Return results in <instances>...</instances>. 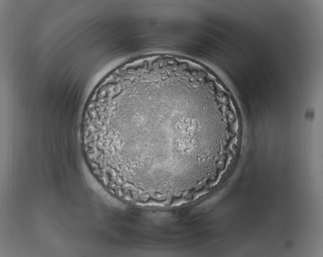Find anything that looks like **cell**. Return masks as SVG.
Wrapping results in <instances>:
<instances>
[{
	"instance_id": "6da1fadb",
	"label": "cell",
	"mask_w": 323,
	"mask_h": 257,
	"mask_svg": "<svg viewBox=\"0 0 323 257\" xmlns=\"http://www.w3.org/2000/svg\"><path fill=\"white\" fill-rule=\"evenodd\" d=\"M97 133L116 146L128 179L169 186L200 174L232 132L203 80L158 73L122 87Z\"/></svg>"
}]
</instances>
